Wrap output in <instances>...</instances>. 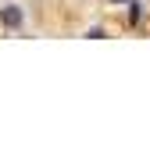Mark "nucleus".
<instances>
[{
  "instance_id": "nucleus-2",
  "label": "nucleus",
  "mask_w": 150,
  "mask_h": 154,
  "mask_svg": "<svg viewBox=\"0 0 150 154\" xmlns=\"http://www.w3.org/2000/svg\"><path fill=\"white\" fill-rule=\"evenodd\" d=\"M86 36H89V39H104V36H107V32H104V29H100V25H97V29H89V32H86Z\"/></svg>"
},
{
  "instance_id": "nucleus-3",
  "label": "nucleus",
  "mask_w": 150,
  "mask_h": 154,
  "mask_svg": "<svg viewBox=\"0 0 150 154\" xmlns=\"http://www.w3.org/2000/svg\"><path fill=\"white\" fill-rule=\"evenodd\" d=\"M111 4H125V0H111Z\"/></svg>"
},
{
  "instance_id": "nucleus-1",
  "label": "nucleus",
  "mask_w": 150,
  "mask_h": 154,
  "mask_svg": "<svg viewBox=\"0 0 150 154\" xmlns=\"http://www.w3.org/2000/svg\"><path fill=\"white\" fill-rule=\"evenodd\" d=\"M0 18H4V25H11V29H18V25H22V11H18L14 4H11V7H4V11H0Z\"/></svg>"
}]
</instances>
